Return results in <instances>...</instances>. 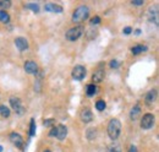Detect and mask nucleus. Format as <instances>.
Masks as SVG:
<instances>
[{
    "label": "nucleus",
    "mask_w": 159,
    "mask_h": 152,
    "mask_svg": "<svg viewBox=\"0 0 159 152\" xmlns=\"http://www.w3.org/2000/svg\"><path fill=\"white\" fill-rule=\"evenodd\" d=\"M82 33H83V27L75 26L66 32V38H67V40H77L82 36Z\"/></svg>",
    "instance_id": "nucleus-3"
},
{
    "label": "nucleus",
    "mask_w": 159,
    "mask_h": 152,
    "mask_svg": "<svg viewBox=\"0 0 159 152\" xmlns=\"http://www.w3.org/2000/svg\"><path fill=\"white\" fill-rule=\"evenodd\" d=\"M121 133V123L118 119H111L108 124V135L111 140H116Z\"/></svg>",
    "instance_id": "nucleus-1"
},
{
    "label": "nucleus",
    "mask_w": 159,
    "mask_h": 152,
    "mask_svg": "<svg viewBox=\"0 0 159 152\" xmlns=\"http://www.w3.org/2000/svg\"><path fill=\"white\" fill-rule=\"evenodd\" d=\"M104 76H105V73H104V70L103 69H98L97 71H94L93 73V75H92V80H93V82H102L103 80H104Z\"/></svg>",
    "instance_id": "nucleus-12"
},
{
    "label": "nucleus",
    "mask_w": 159,
    "mask_h": 152,
    "mask_svg": "<svg viewBox=\"0 0 159 152\" xmlns=\"http://www.w3.org/2000/svg\"><path fill=\"white\" fill-rule=\"evenodd\" d=\"M0 114L2 118H7L10 116V109L6 106H0Z\"/></svg>",
    "instance_id": "nucleus-17"
},
{
    "label": "nucleus",
    "mask_w": 159,
    "mask_h": 152,
    "mask_svg": "<svg viewBox=\"0 0 159 152\" xmlns=\"http://www.w3.org/2000/svg\"><path fill=\"white\" fill-rule=\"evenodd\" d=\"M146 50H147V47L146 45H136V47L132 48V53L134 54H139V53L146 52Z\"/></svg>",
    "instance_id": "nucleus-18"
},
{
    "label": "nucleus",
    "mask_w": 159,
    "mask_h": 152,
    "mask_svg": "<svg viewBox=\"0 0 159 152\" xmlns=\"http://www.w3.org/2000/svg\"><path fill=\"white\" fill-rule=\"evenodd\" d=\"M84 76H86V69H84V66H82V65H76V66L74 68V70H72V77H74L75 80H77V81H81Z\"/></svg>",
    "instance_id": "nucleus-6"
},
{
    "label": "nucleus",
    "mask_w": 159,
    "mask_h": 152,
    "mask_svg": "<svg viewBox=\"0 0 159 152\" xmlns=\"http://www.w3.org/2000/svg\"><path fill=\"white\" fill-rule=\"evenodd\" d=\"M156 99H157V91H156V90H152V91H149V92L146 95V102H147L148 104L153 103Z\"/></svg>",
    "instance_id": "nucleus-15"
},
{
    "label": "nucleus",
    "mask_w": 159,
    "mask_h": 152,
    "mask_svg": "<svg viewBox=\"0 0 159 152\" xmlns=\"http://www.w3.org/2000/svg\"><path fill=\"white\" fill-rule=\"evenodd\" d=\"M10 141H11L16 147H19V149H22V147H23V139H22V136L19 135V134H16V133L10 134Z\"/></svg>",
    "instance_id": "nucleus-8"
},
{
    "label": "nucleus",
    "mask_w": 159,
    "mask_h": 152,
    "mask_svg": "<svg viewBox=\"0 0 159 152\" xmlns=\"http://www.w3.org/2000/svg\"><path fill=\"white\" fill-rule=\"evenodd\" d=\"M132 32V28L131 27H125V30H124V33L125 35H130Z\"/></svg>",
    "instance_id": "nucleus-30"
},
{
    "label": "nucleus",
    "mask_w": 159,
    "mask_h": 152,
    "mask_svg": "<svg viewBox=\"0 0 159 152\" xmlns=\"http://www.w3.org/2000/svg\"><path fill=\"white\" fill-rule=\"evenodd\" d=\"M108 152H121V147H120V145H111L108 149Z\"/></svg>",
    "instance_id": "nucleus-24"
},
{
    "label": "nucleus",
    "mask_w": 159,
    "mask_h": 152,
    "mask_svg": "<svg viewBox=\"0 0 159 152\" xmlns=\"http://www.w3.org/2000/svg\"><path fill=\"white\" fill-rule=\"evenodd\" d=\"M131 4L132 5H136V6H141V5H143V1L142 0H135V1H131Z\"/></svg>",
    "instance_id": "nucleus-29"
},
{
    "label": "nucleus",
    "mask_w": 159,
    "mask_h": 152,
    "mask_svg": "<svg viewBox=\"0 0 159 152\" xmlns=\"http://www.w3.org/2000/svg\"><path fill=\"white\" fill-rule=\"evenodd\" d=\"M55 124V120L54 119H48V120H44V125L45 126H52Z\"/></svg>",
    "instance_id": "nucleus-26"
},
{
    "label": "nucleus",
    "mask_w": 159,
    "mask_h": 152,
    "mask_svg": "<svg viewBox=\"0 0 159 152\" xmlns=\"http://www.w3.org/2000/svg\"><path fill=\"white\" fill-rule=\"evenodd\" d=\"M25 71L27 74H36L38 71V65L34 61H26L25 63Z\"/></svg>",
    "instance_id": "nucleus-9"
},
{
    "label": "nucleus",
    "mask_w": 159,
    "mask_h": 152,
    "mask_svg": "<svg viewBox=\"0 0 159 152\" xmlns=\"http://www.w3.org/2000/svg\"><path fill=\"white\" fill-rule=\"evenodd\" d=\"M81 120L83 123H89L93 120V114L91 112L89 108H84L82 112H81Z\"/></svg>",
    "instance_id": "nucleus-10"
},
{
    "label": "nucleus",
    "mask_w": 159,
    "mask_h": 152,
    "mask_svg": "<svg viewBox=\"0 0 159 152\" xmlns=\"http://www.w3.org/2000/svg\"><path fill=\"white\" fill-rule=\"evenodd\" d=\"M11 5V1H6V0H0V7L1 9H9Z\"/></svg>",
    "instance_id": "nucleus-23"
},
{
    "label": "nucleus",
    "mask_w": 159,
    "mask_h": 152,
    "mask_svg": "<svg viewBox=\"0 0 159 152\" xmlns=\"http://www.w3.org/2000/svg\"><path fill=\"white\" fill-rule=\"evenodd\" d=\"M88 16H89V10H88V7H87V6H79V7L75 10L74 15H72V21L76 22V23H80V22L86 21V20L88 19Z\"/></svg>",
    "instance_id": "nucleus-2"
},
{
    "label": "nucleus",
    "mask_w": 159,
    "mask_h": 152,
    "mask_svg": "<svg viewBox=\"0 0 159 152\" xmlns=\"http://www.w3.org/2000/svg\"><path fill=\"white\" fill-rule=\"evenodd\" d=\"M15 44H16V47H17L20 50H26V49H28V43H27L26 38H23V37L16 38V39H15Z\"/></svg>",
    "instance_id": "nucleus-11"
},
{
    "label": "nucleus",
    "mask_w": 159,
    "mask_h": 152,
    "mask_svg": "<svg viewBox=\"0 0 159 152\" xmlns=\"http://www.w3.org/2000/svg\"><path fill=\"white\" fill-rule=\"evenodd\" d=\"M105 107H107V104H105V102H104V101H102V99L96 103V108H97L98 111H104V109H105Z\"/></svg>",
    "instance_id": "nucleus-21"
},
{
    "label": "nucleus",
    "mask_w": 159,
    "mask_h": 152,
    "mask_svg": "<svg viewBox=\"0 0 159 152\" xmlns=\"http://www.w3.org/2000/svg\"><path fill=\"white\" fill-rule=\"evenodd\" d=\"M153 124H154V115L151 113H147L143 115V118H142V120H141V126H142V129H151L152 126H153Z\"/></svg>",
    "instance_id": "nucleus-4"
},
{
    "label": "nucleus",
    "mask_w": 159,
    "mask_h": 152,
    "mask_svg": "<svg viewBox=\"0 0 159 152\" xmlns=\"http://www.w3.org/2000/svg\"><path fill=\"white\" fill-rule=\"evenodd\" d=\"M129 152H137V149H136V146H134V145H132V146L130 147Z\"/></svg>",
    "instance_id": "nucleus-31"
},
{
    "label": "nucleus",
    "mask_w": 159,
    "mask_h": 152,
    "mask_svg": "<svg viewBox=\"0 0 159 152\" xmlns=\"http://www.w3.org/2000/svg\"><path fill=\"white\" fill-rule=\"evenodd\" d=\"M44 152H52V151H49V150H45Z\"/></svg>",
    "instance_id": "nucleus-33"
},
{
    "label": "nucleus",
    "mask_w": 159,
    "mask_h": 152,
    "mask_svg": "<svg viewBox=\"0 0 159 152\" xmlns=\"http://www.w3.org/2000/svg\"><path fill=\"white\" fill-rule=\"evenodd\" d=\"M30 135H31V136H34V135H36V123H34V119H31V129H30Z\"/></svg>",
    "instance_id": "nucleus-22"
},
{
    "label": "nucleus",
    "mask_w": 159,
    "mask_h": 152,
    "mask_svg": "<svg viewBox=\"0 0 159 152\" xmlns=\"http://www.w3.org/2000/svg\"><path fill=\"white\" fill-rule=\"evenodd\" d=\"M119 65H120V63L116 61V60H111V61H110V68H113V69L119 68Z\"/></svg>",
    "instance_id": "nucleus-27"
},
{
    "label": "nucleus",
    "mask_w": 159,
    "mask_h": 152,
    "mask_svg": "<svg viewBox=\"0 0 159 152\" xmlns=\"http://www.w3.org/2000/svg\"><path fill=\"white\" fill-rule=\"evenodd\" d=\"M0 152H2V146H0Z\"/></svg>",
    "instance_id": "nucleus-32"
},
{
    "label": "nucleus",
    "mask_w": 159,
    "mask_h": 152,
    "mask_svg": "<svg viewBox=\"0 0 159 152\" xmlns=\"http://www.w3.org/2000/svg\"><path fill=\"white\" fill-rule=\"evenodd\" d=\"M87 137H88L89 140H92L93 137H96V130H94V129L88 130V131H87Z\"/></svg>",
    "instance_id": "nucleus-25"
},
{
    "label": "nucleus",
    "mask_w": 159,
    "mask_h": 152,
    "mask_svg": "<svg viewBox=\"0 0 159 152\" xmlns=\"http://www.w3.org/2000/svg\"><path fill=\"white\" fill-rule=\"evenodd\" d=\"M9 20H10L9 14L6 11H4V10H0V21L5 23V22H9Z\"/></svg>",
    "instance_id": "nucleus-19"
},
{
    "label": "nucleus",
    "mask_w": 159,
    "mask_h": 152,
    "mask_svg": "<svg viewBox=\"0 0 159 152\" xmlns=\"http://www.w3.org/2000/svg\"><path fill=\"white\" fill-rule=\"evenodd\" d=\"M66 135H67V128L65 125L60 124L55 128V136L54 137H57L58 140H64L66 137Z\"/></svg>",
    "instance_id": "nucleus-7"
},
{
    "label": "nucleus",
    "mask_w": 159,
    "mask_h": 152,
    "mask_svg": "<svg viewBox=\"0 0 159 152\" xmlns=\"http://www.w3.org/2000/svg\"><path fill=\"white\" fill-rule=\"evenodd\" d=\"M26 7L31 9V10L34 11V12H38V11H39V6H38V4H34V2H28V4L26 5Z\"/></svg>",
    "instance_id": "nucleus-20"
},
{
    "label": "nucleus",
    "mask_w": 159,
    "mask_h": 152,
    "mask_svg": "<svg viewBox=\"0 0 159 152\" xmlns=\"http://www.w3.org/2000/svg\"><path fill=\"white\" fill-rule=\"evenodd\" d=\"M96 92H97V86H96V85H88V86H87V90H86L87 96L92 97V96H94Z\"/></svg>",
    "instance_id": "nucleus-16"
},
{
    "label": "nucleus",
    "mask_w": 159,
    "mask_h": 152,
    "mask_svg": "<svg viewBox=\"0 0 159 152\" xmlns=\"http://www.w3.org/2000/svg\"><path fill=\"white\" fill-rule=\"evenodd\" d=\"M44 9H45V11H50V12H62V7L59 6V5L53 4V2H48V4H45Z\"/></svg>",
    "instance_id": "nucleus-13"
},
{
    "label": "nucleus",
    "mask_w": 159,
    "mask_h": 152,
    "mask_svg": "<svg viewBox=\"0 0 159 152\" xmlns=\"http://www.w3.org/2000/svg\"><path fill=\"white\" fill-rule=\"evenodd\" d=\"M99 22H100L99 16H96V17H93V19L91 20V23H92V25H97V23H99Z\"/></svg>",
    "instance_id": "nucleus-28"
},
{
    "label": "nucleus",
    "mask_w": 159,
    "mask_h": 152,
    "mask_svg": "<svg viewBox=\"0 0 159 152\" xmlns=\"http://www.w3.org/2000/svg\"><path fill=\"white\" fill-rule=\"evenodd\" d=\"M139 115H141V107H139V104H136V106L131 109V112H130V118H131L132 120H137Z\"/></svg>",
    "instance_id": "nucleus-14"
},
{
    "label": "nucleus",
    "mask_w": 159,
    "mask_h": 152,
    "mask_svg": "<svg viewBox=\"0 0 159 152\" xmlns=\"http://www.w3.org/2000/svg\"><path fill=\"white\" fill-rule=\"evenodd\" d=\"M10 104H11L12 109L17 114L25 113V108H23V106H22V103H21L20 98H17V97H11V98H10Z\"/></svg>",
    "instance_id": "nucleus-5"
}]
</instances>
